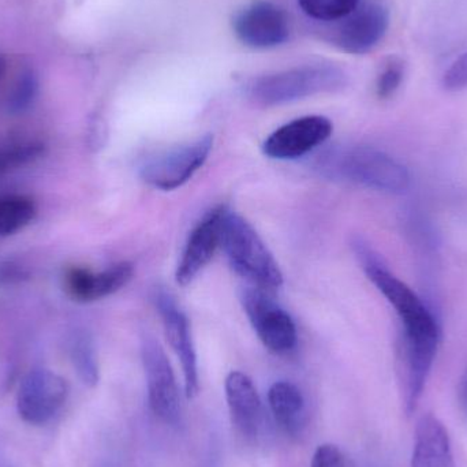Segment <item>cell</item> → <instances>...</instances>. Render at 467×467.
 <instances>
[{
	"instance_id": "1",
	"label": "cell",
	"mask_w": 467,
	"mask_h": 467,
	"mask_svg": "<svg viewBox=\"0 0 467 467\" xmlns=\"http://www.w3.org/2000/svg\"><path fill=\"white\" fill-rule=\"evenodd\" d=\"M316 169L332 180L381 193L403 194L410 186L409 170L397 159L372 147L328 150L317 159Z\"/></svg>"
},
{
	"instance_id": "2",
	"label": "cell",
	"mask_w": 467,
	"mask_h": 467,
	"mask_svg": "<svg viewBox=\"0 0 467 467\" xmlns=\"http://www.w3.org/2000/svg\"><path fill=\"white\" fill-rule=\"evenodd\" d=\"M353 250L368 279L383 294L402 324V337L441 339V327L421 298L395 276L383 258L362 238L353 241Z\"/></svg>"
},
{
	"instance_id": "3",
	"label": "cell",
	"mask_w": 467,
	"mask_h": 467,
	"mask_svg": "<svg viewBox=\"0 0 467 467\" xmlns=\"http://www.w3.org/2000/svg\"><path fill=\"white\" fill-rule=\"evenodd\" d=\"M348 84V76L334 65H306L266 74L247 82V99L261 107L283 106L318 93L337 92Z\"/></svg>"
},
{
	"instance_id": "4",
	"label": "cell",
	"mask_w": 467,
	"mask_h": 467,
	"mask_svg": "<svg viewBox=\"0 0 467 467\" xmlns=\"http://www.w3.org/2000/svg\"><path fill=\"white\" fill-rule=\"evenodd\" d=\"M221 246L236 274L260 288H279L283 274L257 232L242 216L224 208Z\"/></svg>"
},
{
	"instance_id": "5",
	"label": "cell",
	"mask_w": 467,
	"mask_h": 467,
	"mask_svg": "<svg viewBox=\"0 0 467 467\" xmlns=\"http://www.w3.org/2000/svg\"><path fill=\"white\" fill-rule=\"evenodd\" d=\"M141 358L150 410L164 424L177 427L182 419L180 389L166 351L152 335L142 337Z\"/></svg>"
},
{
	"instance_id": "6",
	"label": "cell",
	"mask_w": 467,
	"mask_h": 467,
	"mask_svg": "<svg viewBox=\"0 0 467 467\" xmlns=\"http://www.w3.org/2000/svg\"><path fill=\"white\" fill-rule=\"evenodd\" d=\"M213 147V137L207 134L197 141L148 159L140 169L141 180L159 191H175L204 166Z\"/></svg>"
},
{
	"instance_id": "7",
	"label": "cell",
	"mask_w": 467,
	"mask_h": 467,
	"mask_svg": "<svg viewBox=\"0 0 467 467\" xmlns=\"http://www.w3.org/2000/svg\"><path fill=\"white\" fill-rule=\"evenodd\" d=\"M241 301L253 329L266 348L283 354L296 348L298 337L293 318L263 288H246Z\"/></svg>"
},
{
	"instance_id": "8",
	"label": "cell",
	"mask_w": 467,
	"mask_h": 467,
	"mask_svg": "<svg viewBox=\"0 0 467 467\" xmlns=\"http://www.w3.org/2000/svg\"><path fill=\"white\" fill-rule=\"evenodd\" d=\"M68 397V384L49 369H33L22 379L16 410L27 424L43 425L57 416Z\"/></svg>"
},
{
	"instance_id": "9",
	"label": "cell",
	"mask_w": 467,
	"mask_h": 467,
	"mask_svg": "<svg viewBox=\"0 0 467 467\" xmlns=\"http://www.w3.org/2000/svg\"><path fill=\"white\" fill-rule=\"evenodd\" d=\"M389 26V8L383 2L361 0L348 16L337 21L332 40L348 54H367L383 40Z\"/></svg>"
},
{
	"instance_id": "10",
	"label": "cell",
	"mask_w": 467,
	"mask_h": 467,
	"mask_svg": "<svg viewBox=\"0 0 467 467\" xmlns=\"http://www.w3.org/2000/svg\"><path fill=\"white\" fill-rule=\"evenodd\" d=\"M233 29L236 38L252 48H274L287 41L290 19L269 0H253L235 14Z\"/></svg>"
},
{
	"instance_id": "11",
	"label": "cell",
	"mask_w": 467,
	"mask_h": 467,
	"mask_svg": "<svg viewBox=\"0 0 467 467\" xmlns=\"http://www.w3.org/2000/svg\"><path fill=\"white\" fill-rule=\"evenodd\" d=\"M331 120L320 115L298 118L275 130L263 144L264 155L276 161L302 158L331 137Z\"/></svg>"
},
{
	"instance_id": "12",
	"label": "cell",
	"mask_w": 467,
	"mask_h": 467,
	"mask_svg": "<svg viewBox=\"0 0 467 467\" xmlns=\"http://www.w3.org/2000/svg\"><path fill=\"white\" fill-rule=\"evenodd\" d=\"M155 302L163 320L167 340L182 365L186 397L193 400L200 391V378L191 324L185 313L175 304L171 294L166 290L156 291Z\"/></svg>"
},
{
	"instance_id": "13",
	"label": "cell",
	"mask_w": 467,
	"mask_h": 467,
	"mask_svg": "<svg viewBox=\"0 0 467 467\" xmlns=\"http://www.w3.org/2000/svg\"><path fill=\"white\" fill-rule=\"evenodd\" d=\"M133 264L119 263L100 272L71 266L63 277V287L73 301L88 304L99 301L125 287L133 279Z\"/></svg>"
},
{
	"instance_id": "14",
	"label": "cell",
	"mask_w": 467,
	"mask_h": 467,
	"mask_svg": "<svg viewBox=\"0 0 467 467\" xmlns=\"http://www.w3.org/2000/svg\"><path fill=\"white\" fill-rule=\"evenodd\" d=\"M224 208L213 211L204 221L197 224L189 236L182 257L178 264L175 279L178 285H188L205 268L221 246L222 221Z\"/></svg>"
},
{
	"instance_id": "15",
	"label": "cell",
	"mask_w": 467,
	"mask_h": 467,
	"mask_svg": "<svg viewBox=\"0 0 467 467\" xmlns=\"http://www.w3.org/2000/svg\"><path fill=\"white\" fill-rule=\"evenodd\" d=\"M226 400L234 427L247 441L257 438L263 405L252 379L234 370L226 379Z\"/></svg>"
},
{
	"instance_id": "16",
	"label": "cell",
	"mask_w": 467,
	"mask_h": 467,
	"mask_svg": "<svg viewBox=\"0 0 467 467\" xmlns=\"http://www.w3.org/2000/svg\"><path fill=\"white\" fill-rule=\"evenodd\" d=\"M411 467H455L449 432L432 414L421 417L417 424Z\"/></svg>"
},
{
	"instance_id": "17",
	"label": "cell",
	"mask_w": 467,
	"mask_h": 467,
	"mask_svg": "<svg viewBox=\"0 0 467 467\" xmlns=\"http://www.w3.org/2000/svg\"><path fill=\"white\" fill-rule=\"evenodd\" d=\"M272 416L287 435L301 433L305 424V400L301 389L290 381H276L268 391Z\"/></svg>"
},
{
	"instance_id": "18",
	"label": "cell",
	"mask_w": 467,
	"mask_h": 467,
	"mask_svg": "<svg viewBox=\"0 0 467 467\" xmlns=\"http://www.w3.org/2000/svg\"><path fill=\"white\" fill-rule=\"evenodd\" d=\"M68 353L79 380L88 387L98 386L100 370L92 335L85 329H77L71 337Z\"/></svg>"
},
{
	"instance_id": "19",
	"label": "cell",
	"mask_w": 467,
	"mask_h": 467,
	"mask_svg": "<svg viewBox=\"0 0 467 467\" xmlns=\"http://www.w3.org/2000/svg\"><path fill=\"white\" fill-rule=\"evenodd\" d=\"M37 215L36 202L26 196L0 199V236L13 235L29 226Z\"/></svg>"
},
{
	"instance_id": "20",
	"label": "cell",
	"mask_w": 467,
	"mask_h": 467,
	"mask_svg": "<svg viewBox=\"0 0 467 467\" xmlns=\"http://www.w3.org/2000/svg\"><path fill=\"white\" fill-rule=\"evenodd\" d=\"M359 2L361 0H298V5L310 18L331 22L345 18Z\"/></svg>"
},
{
	"instance_id": "21",
	"label": "cell",
	"mask_w": 467,
	"mask_h": 467,
	"mask_svg": "<svg viewBox=\"0 0 467 467\" xmlns=\"http://www.w3.org/2000/svg\"><path fill=\"white\" fill-rule=\"evenodd\" d=\"M38 79L33 71L27 70L19 76L16 82L13 92L8 98V109L13 114H21V112L29 109L37 96Z\"/></svg>"
},
{
	"instance_id": "22",
	"label": "cell",
	"mask_w": 467,
	"mask_h": 467,
	"mask_svg": "<svg viewBox=\"0 0 467 467\" xmlns=\"http://www.w3.org/2000/svg\"><path fill=\"white\" fill-rule=\"evenodd\" d=\"M403 77H405V63L400 57H391L384 62L380 74L376 82V93L379 98H392L402 85Z\"/></svg>"
},
{
	"instance_id": "23",
	"label": "cell",
	"mask_w": 467,
	"mask_h": 467,
	"mask_svg": "<svg viewBox=\"0 0 467 467\" xmlns=\"http://www.w3.org/2000/svg\"><path fill=\"white\" fill-rule=\"evenodd\" d=\"M43 153V145L36 144V142L5 148V150H0V174L22 166V164L30 163V161L40 158Z\"/></svg>"
},
{
	"instance_id": "24",
	"label": "cell",
	"mask_w": 467,
	"mask_h": 467,
	"mask_svg": "<svg viewBox=\"0 0 467 467\" xmlns=\"http://www.w3.org/2000/svg\"><path fill=\"white\" fill-rule=\"evenodd\" d=\"M443 87L450 92L467 89V51L463 52L444 73Z\"/></svg>"
},
{
	"instance_id": "25",
	"label": "cell",
	"mask_w": 467,
	"mask_h": 467,
	"mask_svg": "<svg viewBox=\"0 0 467 467\" xmlns=\"http://www.w3.org/2000/svg\"><path fill=\"white\" fill-rule=\"evenodd\" d=\"M310 467H346L345 457L334 444H321L313 454Z\"/></svg>"
},
{
	"instance_id": "26",
	"label": "cell",
	"mask_w": 467,
	"mask_h": 467,
	"mask_svg": "<svg viewBox=\"0 0 467 467\" xmlns=\"http://www.w3.org/2000/svg\"><path fill=\"white\" fill-rule=\"evenodd\" d=\"M458 400H460L461 410L467 417V370L458 389Z\"/></svg>"
},
{
	"instance_id": "27",
	"label": "cell",
	"mask_w": 467,
	"mask_h": 467,
	"mask_svg": "<svg viewBox=\"0 0 467 467\" xmlns=\"http://www.w3.org/2000/svg\"><path fill=\"white\" fill-rule=\"evenodd\" d=\"M5 57H2L0 55V79L3 78V76H5Z\"/></svg>"
}]
</instances>
